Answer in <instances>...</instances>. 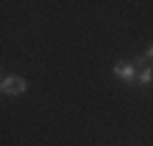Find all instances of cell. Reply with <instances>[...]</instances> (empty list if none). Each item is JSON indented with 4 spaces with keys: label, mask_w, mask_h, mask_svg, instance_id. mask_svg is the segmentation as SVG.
<instances>
[{
    "label": "cell",
    "mask_w": 153,
    "mask_h": 146,
    "mask_svg": "<svg viewBox=\"0 0 153 146\" xmlns=\"http://www.w3.org/2000/svg\"><path fill=\"white\" fill-rule=\"evenodd\" d=\"M139 83H141V85L153 83V68H143V71L139 73Z\"/></svg>",
    "instance_id": "obj_3"
},
{
    "label": "cell",
    "mask_w": 153,
    "mask_h": 146,
    "mask_svg": "<svg viewBox=\"0 0 153 146\" xmlns=\"http://www.w3.org/2000/svg\"><path fill=\"white\" fill-rule=\"evenodd\" d=\"M0 90L5 95H22L27 90V80L22 76H5L3 83H0Z\"/></svg>",
    "instance_id": "obj_1"
},
{
    "label": "cell",
    "mask_w": 153,
    "mask_h": 146,
    "mask_svg": "<svg viewBox=\"0 0 153 146\" xmlns=\"http://www.w3.org/2000/svg\"><path fill=\"white\" fill-rule=\"evenodd\" d=\"M143 56H146V61H151V59H153V42H151V46H148V51L143 54Z\"/></svg>",
    "instance_id": "obj_4"
},
{
    "label": "cell",
    "mask_w": 153,
    "mask_h": 146,
    "mask_svg": "<svg viewBox=\"0 0 153 146\" xmlns=\"http://www.w3.org/2000/svg\"><path fill=\"white\" fill-rule=\"evenodd\" d=\"M114 76H119V78H124V80H134L136 78V66L134 63H129V61H117L114 63Z\"/></svg>",
    "instance_id": "obj_2"
}]
</instances>
